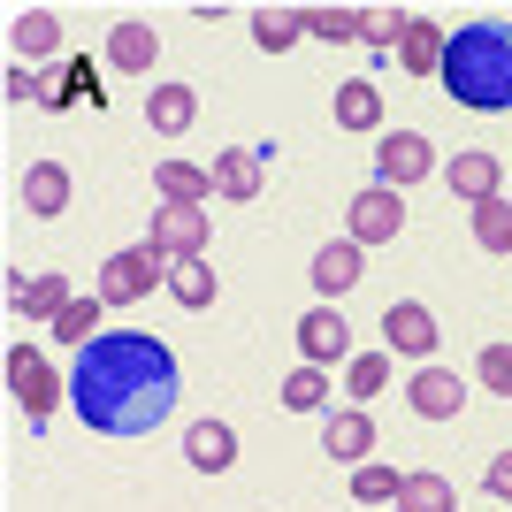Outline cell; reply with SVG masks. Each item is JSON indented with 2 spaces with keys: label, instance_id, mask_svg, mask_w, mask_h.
Returning <instances> with one entry per match:
<instances>
[{
  "label": "cell",
  "instance_id": "19",
  "mask_svg": "<svg viewBox=\"0 0 512 512\" xmlns=\"http://www.w3.org/2000/svg\"><path fill=\"white\" fill-rule=\"evenodd\" d=\"M444 46H451V31H444V23L413 16L406 46H398V62H406V77H436V69H444Z\"/></svg>",
  "mask_w": 512,
  "mask_h": 512
},
{
  "label": "cell",
  "instance_id": "12",
  "mask_svg": "<svg viewBox=\"0 0 512 512\" xmlns=\"http://www.w3.org/2000/svg\"><path fill=\"white\" fill-rule=\"evenodd\" d=\"M406 406L421 413V421H459L467 390H459V375H451V367H421V375L406 383Z\"/></svg>",
  "mask_w": 512,
  "mask_h": 512
},
{
  "label": "cell",
  "instance_id": "17",
  "mask_svg": "<svg viewBox=\"0 0 512 512\" xmlns=\"http://www.w3.org/2000/svg\"><path fill=\"white\" fill-rule=\"evenodd\" d=\"M153 192L169 199V207H207L214 169H199V161H161V169H153Z\"/></svg>",
  "mask_w": 512,
  "mask_h": 512
},
{
  "label": "cell",
  "instance_id": "25",
  "mask_svg": "<svg viewBox=\"0 0 512 512\" xmlns=\"http://www.w3.org/2000/svg\"><path fill=\"white\" fill-rule=\"evenodd\" d=\"M398 512H459V490L444 474H406L398 482Z\"/></svg>",
  "mask_w": 512,
  "mask_h": 512
},
{
  "label": "cell",
  "instance_id": "27",
  "mask_svg": "<svg viewBox=\"0 0 512 512\" xmlns=\"http://www.w3.org/2000/svg\"><path fill=\"white\" fill-rule=\"evenodd\" d=\"M169 299L192 306V314L214 306V260H176V268H169Z\"/></svg>",
  "mask_w": 512,
  "mask_h": 512
},
{
  "label": "cell",
  "instance_id": "16",
  "mask_svg": "<svg viewBox=\"0 0 512 512\" xmlns=\"http://www.w3.org/2000/svg\"><path fill=\"white\" fill-rule=\"evenodd\" d=\"M214 199H237V207H253V199H260V153L253 146L214 153Z\"/></svg>",
  "mask_w": 512,
  "mask_h": 512
},
{
  "label": "cell",
  "instance_id": "14",
  "mask_svg": "<svg viewBox=\"0 0 512 512\" xmlns=\"http://www.w3.org/2000/svg\"><path fill=\"white\" fill-rule=\"evenodd\" d=\"M8 46L23 54V69L46 62V54L62 46V16H54V8H16V16H8Z\"/></svg>",
  "mask_w": 512,
  "mask_h": 512
},
{
  "label": "cell",
  "instance_id": "7",
  "mask_svg": "<svg viewBox=\"0 0 512 512\" xmlns=\"http://www.w3.org/2000/svg\"><path fill=\"white\" fill-rule=\"evenodd\" d=\"M8 398H16L31 421H46V413L62 406V383H54V367H46L31 344H16V352H8Z\"/></svg>",
  "mask_w": 512,
  "mask_h": 512
},
{
  "label": "cell",
  "instance_id": "4",
  "mask_svg": "<svg viewBox=\"0 0 512 512\" xmlns=\"http://www.w3.org/2000/svg\"><path fill=\"white\" fill-rule=\"evenodd\" d=\"M428 169H436V146H428L421 130H390L383 146H375V184H390V192H413Z\"/></svg>",
  "mask_w": 512,
  "mask_h": 512
},
{
  "label": "cell",
  "instance_id": "29",
  "mask_svg": "<svg viewBox=\"0 0 512 512\" xmlns=\"http://www.w3.org/2000/svg\"><path fill=\"white\" fill-rule=\"evenodd\" d=\"M344 390H352V398H383L390 390V352H352V360H344Z\"/></svg>",
  "mask_w": 512,
  "mask_h": 512
},
{
  "label": "cell",
  "instance_id": "13",
  "mask_svg": "<svg viewBox=\"0 0 512 512\" xmlns=\"http://www.w3.org/2000/svg\"><path fill=\"white\" fill-rule=\"evenodd\" d=\"M321 451L337 459V467H367V451H375V421H367L360 406H344L321 421Z\"/></svg>",
  "mask_w": 512,
  "mask_h": 512
},
{
  "label": "cell",
  "instance_id": "8",
  "mask_svg": "<svg viewBox=\"0 0 512 512\" xmlns=\"http://www.w3.org/2000/svg\"><path fill=\"white\" fill-rule=\"evenodd\" d=\"M383 344H390V360H428L436 352V314L421 299H390L383 306Z\"/></svg>",
  "mask_w": 512,
  "mask_h": 512
},
{
  "label": "cell",
  "instance_id": "33",
  "mask_svg": "<svg viewBox=\"0 0 512 512\" xmlns=\"http://www.w3.org/2000/svg\"><path fill=\"white\" fill-rule=\"evenodd\" d=\"M413 16L406 8H367V46H406Z\"/></svg>",
  "mask_w": 512,
  "mask_h": 512
},
{
  "label": "cell",
  "instance_id": "21",
  "mask_svg": "<svg viewBox=\"0 0 512 512\" xmlns=\"http://www.w3.org/2000/svg\"><path fill=\"white\" fill-rule=\"evenodd\" d=\"M337 130H383V85L375 77L337 85Z\"/></svg>",
  "mask_w": 512,
  "mask_h": 512
},
{
  "label": "cell",
  "instance_id": "36",
  "mask_svg": "<svg viewBox=\"0 0 512 512\" xmlns=\"http://www.w3.org/2000/svg\"><path fill=\"white\" fill-rule=\"evenodd\" d=\"M62 85H69V100H100V85H92V62H69V69H62Z\"/></svg>",
  "mask_w": 512,
  "mask_h": 512
},
{
  "label": "cell",
  "instance_id": "35",
  "mask_svg": "<svg viewBox=\"0 0 512 512\" xmlns=\"http://www.w3.org/2000/svg\"><path fill=\"white\" fill-rule=\"evenodd\" d=\"M0 92H8V100H39L46 107V77H39V69H23V62L8 69V85H0Z\"/></svg>",
  "mask_w": 512,
  "mask_h": 512
},
{
  "label": "cell",
  "instance_id": "5",
  "mask_svg": "<svg viewBox=\"0 0 512 512\" xmlns=\"http://www.w3.org/2000/svg\"><path fill=\"white\" fill-rule=\"evenodd\" d=\"M352 245H390V237L406 230V192H390V184H367V192H352Z\"/></svg>",
  "mask_w": 512,
  "mask_h": 512
},
{
  "label": "cell",
  "instance_id": "34",
  "mask_svg": "<svg viewBox=\"0 0 512 512\" xmlns=\"http://www.w3.org/2000/svg\"><path fill=\"white\" fill-rule=\"evenodd\" d=\"M482 390L512 398V344H490V352H482Z\"/></svg>",
  "mask_w": 512,
  "mask_h": 512
},
{
  "label": "cell",
  "instance_id": "15",
  "mask_svg": "<svg viewBox=\"0 0 512 512\" xmlns=\"http://www.w3.org/2000/svg\"><path fill=\"white\" fill-rule=\"evenodd\" d=\"M107 62L115 69H130V77H146L153 62H161V31H153V23H115V31H107Z\"/></svg>",
  "mask_w": 512,
  "mask_h": 512
},
{
  "label": "cell",
  "instance_id": "23",
  "mask_svg": "<svg viewBox=\"0 0 512 512\" xmlns=\"http://www.w3.org/2000/svg\"><path fill=\"white\" fill-rule=\"evenodd\" d=\"M299 39H306L299 8H253V46H260V54H291Z\"/></svg>",
  "mask_w": 512,
  "mask_h": 512
},
{
  "label": "cell",
  "instance_id": "30",
  "mask_svg": "<svg viewBox=\"0 0 512 512\" xmlns=\"http://www.w3.org/2000/svg\"><path fill=\"white\" fill-rule=\"evenodd\" d=\"M283 406H291V413H321V406H329V367H299V375H283Z\"/></svg>",
  "mask_w": 512,
  "mask_h": 512
},
{
  "label": "cell",
  "instance_id": "22",
  "mask_svg": "<svg viewBox=\"0 0 512 512\" xmlns=\"http://www.w3.org/2000/svg\"><path fill=\"white\" fill-rule=\"evenodd\" d=\"M192 115H199V92H192V85H153V92H146V123L161 130V138L192 130Z\"/></svg>",
  "mask_w": 512,
  "mask_h": 512
},
{
  "label": "cell",
  "instance_id": "26",
  "mask_svg": "<svg viewBox=\"0 0 512 512\" xmlns=\"http://www.w3.org/2000/svg\"><path fill=\"white\" fill-rule=\"evenodd\" d=\"M299 16H306V39H329V46L367 39V16H360V8H299Z\"/></svg>",
  "mask_w": 512,
  "mask_h": 512
},
{
  "label": "cell",
  "instance_id": "1",
  "mask_svg": "<svg viewBox=\"0 0 512 512\" xmlns=\"http://www.w3.org/2000/svg\"><path fill=\"white\" fill-rule=\"evenodd\" d=\"M176 352L146 329H107L77 352V375H69V406L77 421L100 428V436H153V428L176 413Z\"/></svg>",
  "mask_w": 512,
  "mask_h": 512
},
{
  "label": "cell",
  "instance_id": "20",
  "mask_svg": "<svg viewBox=\"0 0 512 512\" xmlns=\"http://www.w3.org/2000/svg\"><path fill=\"white\" fill-rule=\"evenodd\" d=\"M184 459H192L199 474H222L237 459V436L222 421H192V428H184Z\"/></svg>",
  "mask_w": 512,
  "mask_h": 512
},
{
  "label": "cell",
  "instance_id": "11",
  "mask_svg": "<svg viewBox=\"0 0 512 512\" xmlns=\"http://www.w3.org/2000/svg\"><path fill=\"white\" fill-rule=\"evenodd\" d=\"M444 184H451V199H467V207H490V199H505L497 184H505V161L497 153H459L444 169Z\"/></svg>",
  "mask_w": 512,
  "mask_h": 512
},
{
  "label": "cell",
  "instance_id": "2",
  "mask_svg": "<svg viewBox=\"0 0 512 512\" xmlns=\"http://www.w3.org/2000/svg\"><path fill=\"white\" fill-rule=\"evenodd\" d=\"M444 92L474 115H505L512 107V23L482 16V23H459L444 46Z\"/></svg>",
  "mask_w": 512,
  "mask_h": 512
},
{
  "label": "cell",
  "instance_id": "6",
  "mask_svg": "<svg viewBox=\"0 0 512 512\" xmlns=\"http://www.w3.org/2000/svg\"><path fill=\"white\" fill-rule=\"evenodd\" d=\"M153 245H161L169 260H207L214 214L207 207H153Z\"/></svg>",
  "mask_w": 512,
  "mask_h": 512
},
{
  "label": "cell",
  "instance_id": "28",
  "mask_svg": "<svg viewBox=\"0 0 512 512\" xmlns=\"http://www.w3.org/2000/svg\"><path fill=\"white\" fill-rule=\"evenodd\" d=\"M100 306H107L100 291H92V299H69V306H62V321H54V337H62V344H77V352H85L92 337H107V329H100Z\"/></svg>",
  "mask_w": 512,
  "mask_h": 512
},
{
  "label": "cell",
  "instance_id": "31",
  "mask_svg": "<svg viewBox=\"0 0 512 512\" xmlns=\"http://www.w3.org/2000/svg\"><path fill=\"white\" fill-rule=\"evenodd\" d=\"M398 482H406V474H398V467H383V459L352 467V497H360V505H398Z\"/></svg>",
  "mask_w": 512,
  "mask_h": 512
},
{
  "label": "cell",
  "instance_id": "18",
  "mask_svg": "<svg viewBox=\"0 0 512 512\" xmlns=\"http://www.w3.org/2000/svg\"><path fill=\"white\" fill-rule=\"evenodd\" d=\"M23 207L39 214V222H54V214L69 207V169L62 161H31V169H23Z\"/></svg>",
  "mask_w": 512,
  "mask_h": 512
},
{
  "label": "cell",
  "instance_id": "32",
  "mask_svg": "<svg viewBox=\"0 0 512 512\" xmlns=\"http://www.w3.org/2000/svg\"><path fill=\"white\" fill-rule=\"evenodd\" d=\"M474 245H482V253H512V199L474 207Z\"/></svg>",
  "mask_w": 512,
  "mask_h": 512
},
{
  "label": "cell",
  "instance_id": "37",
  "mask_svg": "<svg viewBox=\"0 0 512 512\" xmlns=\"http://www.w3.org/2000/svg\"><path fill=\"white\" fill-rule=\"evenodd\" d=\"M482 482H490V497H512V451H497V459H490V474H482Z\"/></svg>",
  "mask_w": 512,
  "mask_h": 512
},
{
  "label": "cell",
  "instance_id": "9",
  "mask_svg": "<svg viewBox=\"0 0 512 512\" xmlns=\"http://www.w3.org/2000/svg\"><path fill=\"white\" fill-rule=\"evenodd\" d=\"M299 352H306V367L352 360V321H344V306H314V314L299 321Z\"/></svg>",
  "mask_w": 512,
  "mask_h": 512
},
{
  "label": "cell",
  "instance_id": "10",
  "mask_svg": "<svg viewBox=\"0 0 512 512\" xmlns=\"http://www.w3.org/2000/svg\"><path fill=\"white\" fill-rule=\"evenodd\" d=\"M306 276H314L321 306H337L344 291H352V283L367 276V260H360V245H352V237H344V245H337V237H329V245H321V253H314V268H306Z\"/></svg>",
  "mask_w": 512,
  "mask_h": 512
},
{
  "label": "cell",
  "instance_id": "24",
  "mask_svg": "<svg viewBox=\"0 0 512 512\" xmlns=\"http://www.w3.org/2000/svg\"><path fill=\"white\" fill-rule=\"evenodd\" d=\"M77 299V291H69V276H31L16 291V314L23 321H62V306Z\"/></svg>",
  "mask_w": 512,
  "mask_h": 512
},
{
  "label": "cell",
  "instance_id": "3",
  "mask_svg": "<svg viewBox=\"0 0 512 512\" xmlns=\"http://www.w3.org/2000/svg\"><path fill=\"white\" fill-rule=\"evenodd\" d=\"M169 268L176 260L161 253V245H123V253H107L100 260V299L107 306H138V299H153V283H169Z\"/></svg>",
  "mask_w": 512,
  "mask_h": 512
}]
</instances>
